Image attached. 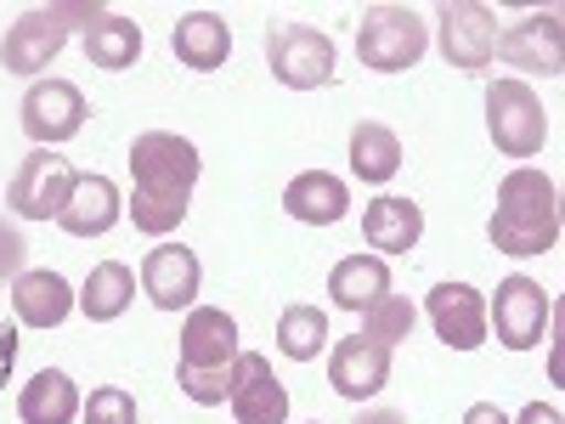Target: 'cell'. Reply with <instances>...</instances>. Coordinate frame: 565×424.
Segmentation results:
<instances>
[{
    "label": "cell",
    "mask_w": 565,
    "mask_h": 424,
    "mask_svg": "<svg viewBox=\"0 0 565 424\" xmlns=\"http://www.w3.org/2000/svg\"><path fill=\"white\" fill-rule=\"evenodd\" d=\"M487 239H492V250H503L514 261L548 255L559 244V193L543 170L521 165L498 181V210L487 221Z\"/></svg>",
    "instance_id": "cell-1"
},
{
    "label": "cell",
    "mask_w": 565,
    "mask_h": 424,
    "mask_svg": "<svg viewBox=\"0 0 565 424\" xmlns=\"http://www.w3.org/2000/svg\"><path fill=\"white\" fill-rule=\"evenodd\" d=\"M108 7H29L12 18L7 40H0V68L7 74H40L45 63H57V52L68 45V29H90Z\"/></svg>",
    "instance_id": "cell-2"
},
{
    "label": "cell",
    "mask_w": 565,
    "mask_h": 424,
    "mask_svg": "<svg viewBox=\"0 0 565 424\" xmlns=\"http://www.w3.org/2000/svg\"><path fill=\"white\" fill-rule=\"evenodd\" d=\"M430 52V29L413 7H367L356 23V57L373 74H407Z\"/></svg>",
    "instance_id": "cell-3"
},
{
    "label": "cell",
    "mask_w": 565,
    "mask_h": 424,
    "mask_svg": "<svg viewBox=\"0 0 565 424\" xmlns=\"http://www.w3.org/2000/svg\"><path fill=\"white\" fill-rule=\"evenodd\" d=\"M487 136L509 159H532L548 141V114L526 80H492L487 85Z\"/></svg>",
    "instance_id": "cell-4"
},
{
    "label": "cell",
    "mask_w": 565,
    "mask_h": 424,
    "mask_svg": "<svg viewBox=\"0 0 565 424\" xmlns=\"http://www.w3.org/2000/svg\"><path fill=\"white\" fill-rule=\"evenodd\" d=\"M266 63H271V80L289 85V91H322L340 74L334 40L311 23H277L266 34Z\"/></svg>",
    "instance_id": "cell-5"
},
{
    "label": "cell",
    "mask_w": 565,
    "mask_h": 424,
    "mask_svg": "<svg viewBox=\"0 0 565 424\" xmlns=\"http://www.w3.org/2000/svg\"><path fill=\"white\" fill-rule=\"evenodd\" d=\"M130 187L136 193H193L199 176H204V159L186 136L175 130H141L130 141Z\"/></svg>",
    "instance_id": "cell-6"
},
{
    "label": "cell",
    "mask_w": 565,
    "mask_h": 424,
    "mask_svg": "<svg viewBox=\"0 0 565 424\" xmlns=\"http://www.w3.org/2000/svg\"><path fill=\"white\" fill-rule=\"evenodd\" d=\"M548 322H554V300L537 277L526 272H514L498 283V295L487 306V328L498 335L503 351H537L543 335H548Z\"/></svg>",
    "instance_id": "cell-7"
},
{
    "label": "cell",
    "mask_w": 565,
    "mask_h": 424,
    "mask_svg": "<svg viewBox=\"0 0 565 424\" xmlns=\"http://www.w3.org/2000/svg\"><path fill=\"white\" fill-rule=\"evenodd\" d=\"M436 40H441V57L458 74H481L498 57V18L481 0H441L436 7Z\"/></svg>",
    "instance_id": "cell-8"
},
{
    "label": "cell",
    "mask_w": 565,
    "mask_h": 424,
    "mask_svg": "<svg viewBox=\"0 0 565 424\" xmlns=\"http://www.w3.org/2000/svg\"><path fill=\"white\" fill-rule=\"evenodd\" d=\"M74 181H79V170L63 159V153H29L23 165H18V176L7 181V204H12V215L18 221H57L63 215V204H68V193H74Z\"/></svg>",
    "instance_id": "cell-9"
},
{
    "label": "cell",
    "mask_w": 565,
    "mask_h": 424,
    "mask_svg": "<svg viewBox=\"0 0 565 424\" xmlns=\"http://www.w3.org/2000/svg\"><path fill=\"white\" fill-rule=\"evenodd\" d=\"M90 119V103L74 80H34L23 97V136L34 148H63Z\"/></svg>",
    "instance_id": "cell-10"
},
{
    "label": "cell",
    "mask_w": 565,
    "mask_h": 424,
    "mask_svg": "<svg viewBox=\"0 0 565 424\" xmlns=\"http://www.w3.org/2000/svg\"><path fill=\"white\" fill-rule=\"evenodd\" d=\"M238 322H232L221 306H193L181 322V357L175 373H226L238 362Z\"/></svg>",
    "instance_id": "cell-11"
},
{
    "label": "cell",
    "mask_w": 565,
    "mask_h": 424,
    "mask_svg": "<svg viewBox=\"0 0 565 424\" xmlns=\"http://www.w3.org/2000/svg\"><path fill=\"white\" fill-rule=\"evenodd\" d=\"M226 407L238 424H289V391H282V380L271 373V362L260 351H238Z\"/></svg>",
    "instance_id": "cell-12"
},
{
    "label": "cell",
    "mask_w": 565,
    "mask_h": 424,
    "mask_svg": "<svg viewBox=\"0 0 565 424\" xmlns=\"http://www.w3.org/2000/svg\"><path fill=\"white\" fill-rule=\"evenodd\" d=\"M498 57L514 63L521 74L559 80L565 74V29H559V18L554 12H532V18H521L514 29H503L498 34Z\"/></svg>",
    "instance_id": "cell-13"
},
{
    "label": "cell",
    "mask_w": 565,
    "mask_h": 424,
    "mask_svg": "<svg viewBox=\"0 0 565 424\" xmlns=\"http://www.w3.org/2000/svg\"><path fill=\"white\" fill-rule=\"evenodd\" d=\"M424 311H430L441 346H452V351H481L487 346V300H481V289H469V283H436Z\"/></svg>",
    "instance_id": "cell-14"
},
{
    "label": "cell",
    "mask_w": 565,
    "mask_h": 424,
    "mask_svg": "<svg viewBox=\"0 0 565 424\" xmlns=\"http://www.w3.org/2000/svg\"><path fill=\"white\" fill-rule=\"evenodd\" d=\"M199 283H204V266L186 244H159L148 261H141V289H148V300L159 311H193Z\"/></svg>",
    "instance_id": "cell-15"
},
{
    "label": "cell",
    "mask_w": 565,
    "mask_h": 424,
    "mask_svg": "<svg viewBox=\"0 0 565 424\" xmlns=\"http://www.w3.org/2000/svg\"><path fill=\"white\" fill-rule=\"evenodd\" d=\"M328 385L345 402H367L391 385V351L373 346L362 335H345L334 351H328Z\"/></svg>",
    "instance_id": "cell-16"
},
{
    "label": "cell",
    "mask_w": 565,
    "mask_h": 424,
    "mask_svg": "<svg viewBox=\"0 0 565 424\" xmlns=\"http://www.w3.org/2000/svg\"><path fill=\"white\" fill-rule=\"evenodd\" d=\"M74 306H79L74 283H68L63 272H52V266L23 272V277L12 283V311H18L23 328H63V322L74 317Z\"/></svg>",
    "instance_id": "cell-17"
},
{
    "label": "cell",
    "mask_w": 565,
    "mask_h": 424,
    "mask_svg": "<svg viewBox=\"0 0 565 424\" xmlns=\"http://www.w3.org/2000/svg\"><path fill=\"white\" fill-rule=\"evenodd\" d=\"M282 215L300 226H334L351 215V187L328 170H300L289 187H282Z\"/></svg>",
    "instance_id": "cell-18"
},
{
    "label": "cell",
    "mask_w": 565,
    "mask_h": 424,
    "mask_svg": "<svg viewBox=\"0 0 565 424\" xmlns=\"http://www.w3.org/2000/svg\"><path fill=\"white\" fill-rule=\"evenodd\" d=\"M125 215V199H119V187L108 176H79L74 181V193L57 215V226L68 232V239H103V232H114Z\"/></svg>",
    "instance_id": "cell-19"
},
{
    "label": "cell",
    "mask_w": 565,
    "mask_h": 424,
    "mask_svg": "<svg viewBox=\"0 0 565 424\" xmlns=\"http://www.w3.org/2000/svg\"><path fill=\"white\" fill-rule=\"evenodd\" d=\"M362 239L373 244V255H413L424 239V210L413 199H396V193L373 199L362 210Z\"/></svg>",
    "instance_id": "cell-20"
},
{
    "label": "cell",
    "mask_w": 565,
    "mask_h": 424,
    "mask_svg": "<svg viewBox=\"0 0 565 424\" xmlns=\"http://www.w3.org/2000/svg\"><path fill=\"white\" fill-rule=\"evenodd\" d=\"M170 45H175V57L193 68V74H215V68L232 57V29H226L221 12H186V18L175 23Z\"/></svg>",
    "instance_id": "cell-21"
},
{
    "label": "cell",
    "mask_w": 565,
    "mask_h": 424,
    "mask_svg": "<svg viewBox=\"0 0 565 424\" xmlns=\"http://www.w3.org/2000/svg\"><path fill=\"white\" fill-rule=\"evenodd\" d=\"M391 295V266L385 255H345L334 272H328V300H334L340 311H367L373 300Z\"/></svg>",
    "instance_id": "cell-22"
},
{
    "label": "cell",
    "mask_w": 565,
    "mask_h": 424,
    "mask_svg": "<svg viewBox=\"0 0 565 424\" xmlns=\"http://www.w3.org/2000/svg\"><path fill=\"white\" fill-rule=\"evenodd\" d=\"M79 385L63 368H40L34 380L18 391V418L23 424H74L79 418Z\"/></svg>",
    "instance_id": "cell-23"
},
{
    "label": "cell",
    "mask_w": 565,
    "mask_h": 424,
    "mask_svg": "<svg viewBox=\"0 0 565 424\" xmlns=\"http://www.w3.org/2000/svg\"><path fill=\"white\" fill-rule=\"evenodd\" d=\"M396 170H402V136L380 119H362L351 130V176L367 187H385L396 181Z\"/></svg>",
    "instance_id": "cell-24"
},
{
    "label": "cell",
    "mask_w": 565,
    "mask_h": 424,
    "mask_svg": "<svg viewBox=\"0 0 565 424\" xmlns=\"http://www.w3.org/2000/svg\"><path fill=\"white\" fill-rule=\"evenodd\" d=\"M130 300H136V272H130L125 261L90 266L85 289H79V311H85L90 322H114V317H125Z\"/></svg>",
    "instance_id": "cell-25"
},
{
    "label": "cell",
    "mask_w": 565,
    "mask_h": 424,
    "mask_svg": "<svg viewBox=\"0 0 565 424\" xmlns=\"http://www.w3.org/2000/svg\"><path fill=\"white\" fill-rule=\"evenodd\" d=\"M85 57L97 68H108V74H125L141 57V29L130 18H119V12H103L85 29Z\"/></svg>",
    "instance_id": "cell-26"
},
{
    "label": "cell",
    "mask_w": 565,
    "mask_h": 424,
    "mask_svg": "<svg viewBox=\"0 0 565 424\" xmlns=\"http://www.w3.org/2000/svg\"><path fill=\"white\" fill-rule=\"evenodd\" d=\"M277 351L289 362H317L328 351V311L322 306H289L277 317Z\"/></svg>",
    "instance_id": "cell-27"
},
{
    "label": "cell",
    "mask_w": 565,
    "mask_h": 424,
    "mask_svg": "<svg viewBox=\"0 0 565 424\" xmlns=\"http://www.w3.org/2000/svg\"><path fill=\"white\" fill-rule=\"evenodd\" d=\"M186 210H193V193H130V221L148 239H170L186 221Z\"/></svg>",
    "instance_id": "cell-28"
},
{
    "label": "cell",
    "mask_w": 565,
    "mask_h": 424,
    "mask_svg": "<svg viewBox=\"0 0 565 424\" xmlns=\"http://www.w3.org/2000/svg\"><path fill=\"white\" fill-rule=\"evenodd\" d=\"M413 300H402V295H385V300H373L367 311H362V340H373V346H402L407 335H413Z\"/></svg>",
    "instance_id": "cell-29"
},
{
    "label": "cell",
    "mask_w": 565,
    "mask_h": 424,
    "mask_svg": "<svg viewBox=\"0 0 565 424\" xmlns=\"http://www.w3.org/2000/svg\"><path fill=\"white\" fill-rule=\"evenodd\" d=\"M79 418L85 424H136V396L119 385H97L79 402Z\"/></svg>",
    "instance_id": "cell-30"
},
{
    "label": "cell",
    "mask_w": 565,
    "mask_h": 424,
    "mask_svg": "<svg viewBox=\"0 0 565 424\" xmlns=\"http://www.w3.org/2000/svg\"><path fill=\"white\" fill-rule=\"evenodd\" d=\"M23 261H29V239L12 221H0V277H23L29 272Z\"/></svg>",
    "instance_id": "cell-31"
},
{
    "label": "cell",
    "mask_w": 565,
    "mask_h": 424,
    "mask_svg": "<svg viewBox=\"0 0 565 424\" xmlns=\"http://www.w3.org/2000/svg\"><path fill=\"white\" fill-rule=\"evenodd\" d=\"M463 424H509V413L498 402H476V407L463 413Z\"/></svg>",
    "instance_id": "cell-32"
},
{
    "label": "cell",
    "mask_w": 565,
    "mask_h": 424,
    "mask_svg": "<svg viewBox=\"0 0 565 424\" xmlns=\"http://www.w3.org/2000/svg\"><path fill=\"white\" fill-rule=\"evenodd\" d=\"M509 424H559V413H554V407H543V402H526V407H521V418H509Z\"/></svg>",
    "instance_id": "cell-33"
},
{
    "label": "cell",
    "mask_w": 565,
    "mask_h": 424,
    "mask_svg": "<svg viewBox=\"0 0 565 424\" xmlns=\"http://www.w3.org/2000/svg\"><path fill=\"white\" fill-rule=\"evenodd\" d=\"M356 424H407V413H396V407H367Z\"/></svg>",
    "instance_id": "cell-34"
},
{
    "label": "cell",
    "mask_w": 565,
    "mask_h": 424,
    "mask_svg": "<svg viewBox=\"0 0 565 424\" xmlns=\"http://www.w3.org/2000/svg\"><path fill=\"white\" fill-rule=\"evenodd\" d=\"M311 424H317V418H311Z\"/></svg>",
    "instance_id": "cell-35"
}]
</instances>
